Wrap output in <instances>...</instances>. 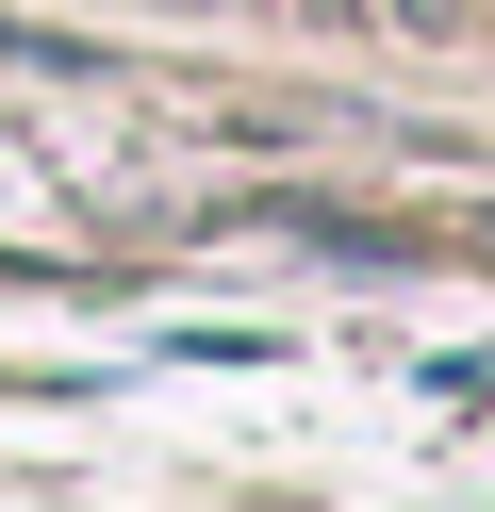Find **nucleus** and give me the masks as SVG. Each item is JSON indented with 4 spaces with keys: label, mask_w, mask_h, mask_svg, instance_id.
I'll return each mask as SVG.
<instances>
[{
    "label": "nucleus",
    "mask_w": 495,
    "mask_h": 512,
    "mask_svg": "<svg viewBox=\"0 0 495 512\" xmlns=\"http://www.w3.org/2000/svg\"><path fill=\"white\" fill-rule=\"evenodd\" d=\"M264 17H314V34H347V17H380V0H264Z\"/></svg>",
    "instance_id": "obj_1"
}]
</instances>
